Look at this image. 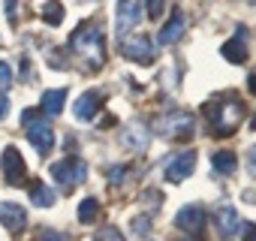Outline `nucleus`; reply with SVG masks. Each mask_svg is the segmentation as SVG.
Masks as SVG:
<instances>
[{
	"label": "nucleus",
	"mask_w": 256,
	"mask_h": 241,
	"mask_svg": "<svg viewBox=\"0 0 256 241\" xmlns=\"http://www.w3.org/2000/svg\"><path fill=\"white\" fill-rule=\"evenodd\" d=\"M70 52L82 64V70H88V72L90 70H100L106 64V42H102L100 24H94V22L78 24L72 30V36H70Z\"/></svg>",
	"instance_id": "1"
},
{
	"label": "nucleus",
	"mask_w": 256,
	"mask_h": 241,
	"mask_svg": "<svg viewBox=\"0 0 256 241\" xmlns=\"http://www.w3.org/2000/svg\"><path fill=\"white\" fill-rule=\"evenodd\" d=\"M205 114H208V130L211 136L217 139H226L238 130L241 118H244V106L232 96H220V100H211L205 102Z\"/></svg>",
	"instance_id": "2"
},
{
	"label": "nucleus",
	"mask_w": 256,
	"mask_h": 241,
	"mask_svg": "<svg viewBox=\"0 0 256 241\" xmlns=\"http://www.w3.org/2000/svg\"><path fill=\"white\" fill-rule=\"evenodd\" d=\"M22 127H24L28 142L34 145V151L40 157H46L54 148V130H52V124L46 120V114L40 108H24L22 112Z\"/></svg>",
	"instance_id": "3"
},
{
	"label": "nucleus",
	"mask_w": 256,
	"mask_h": 241,
	"mask_svg": "<svg viewBox=\"0 0 256 241\" xmlns=\"http://www.w3.org/2000/svg\"><path fill=\"white\" fill-rule=\"evenodd\" d=\"M193 130H196V120H193V114L184 112V108H172V112H166V114L157 120V133H160L163 139H178V142H184V139L193 136Z\"/></svg>",
	"instance_id": "4"
},
{
	"label": "nucleus",
	"mask_w": 256,
	"mask_h": 241,
	"mask_svg": "<svg viewBox=\"0 0 256 241\" xmlns=\"http://www.w3.org/2000/svg\"><path fill=\"white\" fill-rule=\"evenodd\" d=\"M48 172H52V178H54L64 190H72V187L84 184V178H88V166H84L82 157H64V160L52 163Z\"/></svg>",
	"instance_id": "5"
},
{
	"label": "nucleus",
	"mask_w": 256,
	"mask_h": 241,
	"mask_svg": "<svg viewBox=\"0 0 256 241\" xmlns=\"http://www.w3.org/2000/svg\"><path fill=\"white\" fill-rule=\"evenodd\" d=\"M120 54L130 58L133 64H142V66H151L157 60V48H154V40L145 36V34H133V36H124L120 40Z\"/></svg>",
	"instance_id": "6"
},
{
	"label": "nucleus",
	"mask_w": 256,
	"mask_h": 241,
	"mask_svg": "<svg viewBox=\"0 0 256 241\" xmlns=\"http://www.w3.org/2000/svg\"><path fill=\"white\" fill-rule=\"evenodd\" d=\"M193 169H196V151L193 148L190 151H178V154H172L163 163V178L169 184H181V181H187L193 175Z\"/></svg>",
	"instance_id": "7"
},
{
	"label": "nucleus",
	"mask_w": 256,
	"mask_h": 241,
	"mask_svg": "<svg viewBox=\"0 0 256 241\" xmlns=\"http://www.w3.org/2000/svg\"><path fill=\"white\" fill-rule=\"evenodd\" d=\"M145 16V6L139 4V0H120V4L114 6V28H118V40H124L126 34H130Z\"/></svg>",
	"instance_id": "8"
},
{
	"label": "nucleus",
	"mask_w": 256,
	"mask_h": 241,
	"mask_svg": "<svg viewBox=\"0 0 256 241\" xmlns=\"http://www.w3.org/2000/svg\"><path fill=\"white\" fill-rule=\"evenodd\" d=\"M241 223H244V220L238 217L235 205H229V202H223V205L214 211V226H217V232H220L223 241H235L238 232H241Z\"/></svg>",
	"instance_id": "9"
},
{
	"label": "nucleus",
	"mask_w": 256,
	"mask_h": 241,
	"mask_svg": "<svg viewBox=\"0 0 256 241\" xmlns=\"http://www.w3.org/2000/svg\"><path fill=\"white\" fill-rule=\"evenodd\" d=\"M120 145H124L126 151H133V154H145L148 145H151L148 127L142 124V120H130V124L120 130Z\"/></svg>",
	"instance_id": "10"
},
{
	"label": "nucleus",
	"mask_w": 256,
	"mask_h": 241,
	"mask_svg": "<svg viewBox=\"0 0 256 241\" xmlns=\"http://www.w3.org/2000/svg\"><path fill=\"white\" fill-rule=\"evenodd\" d=\"M0 166H4V178H6V184H12V187L24 184V178H28V166H24V157H22L18 148L10 145V148L4 151V157H0Z\"/></svg>",
	"instance_id": "11"
},
{
	"label": "nucleus",
	"mask_w": 256,
	"mask_h": 241,
	"mask_svg": "<svg viewBox=\"0 0 256 241\" xmlns=\"http://www.w3.org/2000/svg\"><path fill=\"white\" fill-rule=\"evenodd\" d=\"M175 226L190 232V235H199L205 229V208L202 205H184L178 214H175Z\"/></svg>",
	"instance_id": "12"
},
{
	"label": "nucleus",
	"mask_w": 256,
	"mask_h": 241,
	"mask_svg": "<svg viewBox=\"0 0 256 241\" xmlns=\"http://www.w3.org/2000/svg\"><path fill=\"white\" fill-rule=\"evenodd\" d=\"M184 34H187V18L181 10H172V18L160 28V46H175V42H181Z\"/></svg>",
	"instance_id": "13"
},
{
	"label": "nucleus",
	"mask_w": 256,
	"mask_h": 241,
	"mask_svg": "<svg viewBox=\"0 0 256 241\" xmlns=\"http://www.w3.org/2000/svg\"><path fill=\"white\" fill-rule=\"evenodd\" d=\"M0 223L10 232H22L28 226V211L18 202H0Z\"/></svg>",
	"instance_id": "14"
},
{
	"label": "nucleus",
	"mask_w": 256,
	"mask_h": 241,
	"mask_svg": "<svg viewBox=\"0 0 256 241\" xmlns=\"http://www.w3.org/2000/svg\"><path fill=\"white\" fill-rule=\"evenodd\" d=\"M100 106H102V94L100 90H88V94H82L78 100H76V118L78 120H84V124H90V120L96 118V112H100Z\"/></svg>",
	"instance_id": "15"
},
{
	"label": "nucleus",
	"mask_w": 256,
	"mask_h": 241,
	"mask_svg": "<svg viewBox=\"0 0 256 241\" xmlns=\"http://www.w3.org/2000/svg\"><path fill=\"white\" fill-rule=\"evenodd\" d=\"M220 52H223V58H226L229 64H247V30L241 28Z\"/></svg>",
	"instance_id": "16"
},
{
	"label": "nucleus",
	"mask_w": 256,
	"mask_h": 241,
	"mask_svg": "<svg viewBox=\"0 0 256 241\" xmlns=\"http://www.w3.org/2000/svg\"><path fill=\"white\" fill-rule=\"evenodd\" d=\"M64 102H66V90H64V88L46 90V94H42V102H40V112L48 114V118H58V114L64 112Z\"/></svg>",
	"instance_id": "17"
},
{
	"label": "nucleus",
	"mask_w": 256,
	"mask_h": 241,
	"mask_svg": "<svg viewBox=\"0 0 256 241\" xmlns=\"http://www.w3.org/2000/svg\"><path fill=\"white\" fill-rule=\"evenodd\" d=\"M211 169H214V175L229 178V175H235V169H238V157H235L232 151H214V154H211Z\"/></svg>",
	"instance_id": "18"
},
{
	"label": "nucleus",
	"mask_w": 256,
	"mask_h": 241,
	"mask_svg": "<svg viewBox=\"0 0 256 241\" xmlns=\"http://www.w3.org/2000/svg\"><path fill=\"white\" fill-rule=\"evenodd\" d=\"M54 190L52 187H46V181H30V202L36 205V208H52L54 205Z\"/></svg>",
	"instance_id": "19"
},
{
	"label": "nucleus",
	"mask_w": 256,
	"mask_h": 241,
	"mask_svg": "<svg viewBox=\"0 0 256 241\" xmlns=\"http://www.w3.org/2000/svg\"><path fill=\"white\" fill-rule=\"evenodd\" d=\"M100 217V202L94 199V196H88V199H82V205H78V223H94Z\"/></svg>",
	"instance_id": "20"
},
{
	"label": "nucleus",
	"mask_w": 256,
	"mask_h": 241,
	"mask_svg": "<svg viewBox=\"0 0 256 241\" xmlns=\"http://www.w3.org/2000/svg\"><path fill=\"white\" fill-rule=\"evenodd\" d=\"M42 18H46V24H48V28H58V24L64 22V6L52 0V4H46V6H42Z\"/></svg>",
	"instance_id": "21"
},
{
	"label": "nucleus",
	"mask_w": 256,
	"mask_h": 241,
	"mask_svg": "<svg viewBox=\"0 0 256 241\" xmlns=\"http://www.w3.org/2000/svg\"><path fill=\"white\" fill-rule=\"evenodd\" d=\"M94 241H124V235H120L118 226H102V229L94 235Z\"/></svg>",
	"instance_id": "22"
},
{
	"label": "nucleus",
	"mask_w": 256,
	"mask_h": 241,
	"mask_svg": "<svg viewBox=\"0 0 256 241\" xmlns=\"http://www.w3.org/2000/svg\"><path fill=\"white\" fill-rule=\"evenodd\" d=\"M12 84V66L6 60H0V94H6Z\"/></svg>",
	"instance_id": "23"
},
{
	"label": "nucleus",
	"mask_w": 256,
	"mask_h": 241,
	"mask_svg": "<svg viewBox=\"0 0 256 241\" xmlns=\"http://www.w3.org/2000/svg\"><path fill=\"white\" fill-rule=\"evenodd\" d=\"M133 232H136V235H148V232H151V217H148V214L136 217V220H133Z\"/></svg>",
	"instance_id": "24"
},
{
	"label": "nucleus",
	"mask_w": 256,
	"mask_h": 241,
	"mask_svg": "<svg viewBox=\"0 0 256 241\" xmlns=\"http://www.w3.org/2000/svg\"><path fill=\"white\" fill-rule=\"evenodd\" d=\"M238 241H256V223L244 220L241 223V232H238Z\"/></svg>",
	"instance_id": "25"
},
{
	"label": "nucleus",
	"mask_w": 256,
	"mask_h": 241,
	"mask_svg": "<svg viewBox=\"0 0 256 241\" xmlns=\"http://www.w3.org/2000/svg\"><path fill=\"white\" fill-rule=\"evenodd\" d=\"M126 178V166H112L108 169V184H124Z\"/></svg>",
	"instance_id": "26"
},
{
	"label": "nucleus",
	"mask_w": 256,
	"mask_h": 241,
	"mask_svg": "<svg viewBox=\"0 0 256 241\" xmlns=\"http://www.w3.org/2000/svg\"><path fill=\"white\" fill-rule=\"evenodd\" d=\"M42 241H70L64 232H58V229H46L42 232Z\"/></svg>",
	"instance_id": "27"
},
{
	"label": "nucleus",
	"mask_w": 256,
	"mask_h": 241,
	"mask_svg": "<svg viewBox=\"0 0 256 241\" xmlns=\"http://www.w3.org/2000/svg\"><path fill=\"white\" fill-rule=\"evenodd\" d=\"M247 175H253V178H256V145L247 151Z\"/></svg>",
	"instance_id": "28"
},
{
	"label": "nucleus",
	"mask_w": 256,
	"mask_h": 241,
	"mask_svg": "<svg viewBox=\"0 0 256 241\" xmlns=\"http://www.w3.org/2000/svg\"><path fill=\"white\" fill-rule=\"evenodd\" d=\"M160 12H163V4H160V0L148 4V16H151V18H160Z\"/></svg>",
	"instance_id": "29"
},
{
	"label": "nucleus",
	"mask_w": 256,
	"mask_h": 241,
	"mask_svg": "<svg viewBox=\"0 0 256 241\" xmlns=\"http://www.w3.org/2000/svg\"><path fill=\"white\" fill-rule=\"evenodd\" d=\"M6 114H10V100H6L4 94H0V120H4Z\"/></svg>",
	"instance_id": "30"
},
{
	"label": "nucleus",
	"mask_w": 256,
	"mask_h": 241,
	"mask_svg": "<svg viewBox=\"0 0 256 241\" xmlns=\"http://www.w3.org/2000/svg\"><path fill=\"white\" fill-rule=\"evenodd\" d=\"M247 88H250V90L256 94V76H250V78H247Z\"/></svg>",
	"instance_id": "31"
},
{
	"label": "nucleus",
	"mask_w": 256,
	"mask_h": 241,
	"mask_svg": "<svg viewBox=\"0 0 256 241\" xmlns=\"http://www.w3.org/2000/svg\"><path fill=\"white\" fill-rule=\"evenodd\" d=\"M250 130H256V114H253V120H250Z\"/></svg>",
	"instance_id": "32"
},
{
	"label": "nucleus",
	"mask_w": 256,
	"mask_h": 241,
	"mask_svg": "<svg viewBox=\"0 0 256 241\" xmlns=\"http://www.w3.org/2000/svg\"><path fill=\"white\" fill-rule=\"evenodd\" d=\"M184 241H187V238H184Z\"/></svg>",
	"instance_id": "33"
}]
</instances>
